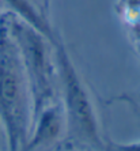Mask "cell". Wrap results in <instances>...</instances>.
Instances as JSON below:
<instances>
[{"instance_id": "cell-5", "label": "cell", "mask_w": 140, "mask_h": 151, "mask_svg": "<svg viewBox=\"0 0 140 151\" xmlns=\"http://www.w3.org/2000/svg\"><path fill=\"white\" fill-rule=\"evenodd\" d=\"M105 151H140V142L133 143H116V142H106Z\"/></svg>"}, {"instance_id": "cell-1", "label": "cell", "mask_w": 140, "mask_h": 151, "mask_svg": "<svg viewBox=\"0 0 140 151\" xmlns=\"http://www.w3.org/2000/svg\"><path fill=\"white\" fill-rule=\"evenodd\" d=\"M0 121L8 151H26L33 125V101L8 14L0 18Z\"/></svg>"}, {"instance_id": "cell-3", "label": "cell", "mask_w": 140, "mask_h": 151, "mask_svg": "<svg viewBox=\"0 0 140 151\" xmlns=\"http://www.w3.org/2000/svg\"><path fill=\"white\" fill-rule=\"evenodd\" d=\"M8 25L27 75L34 119L41 109L60 99V81L55 49L46 37L15 14H8Z\"/></svg>"}, {"instance_id": "cell-4", "label": "cell", "mask_w": 140, "mask_h": 151, "mask_svg": "<svg viewBox=\"0 0 140 151\" xmlns=\"http://www.w3.org/2000/svg\"><path fill=\"white\" fill-rule=\"evenodd\" d=\"M65 114L61 101L59 99L45 106L33 119L26 151H37L59 143L65 136Z\"/></svg>"}, {"instance_id": "cell-2", "label": "cell", "mask_w": 140, "mask_h": 151, "mask_svg": "<svg viewBox=\"0 0 140 151\" xmlns=\"http://www.w3.org/2000/svg\"><path fill=\"white\" fill-rule=\"evenodd\" d=\"M53 49L59 71L60 101L65 114V137L78 146L105 151L108 140L101 134L95 105L60 35L53 44Z\"/></svg>"}, {"instance_id": "cell-7", "label": "cell", "mask_w": 140, "mask_h": 151, "mask_svg": "<svg viewBox=\"0 0 140 151\" xmlns=\"http://www.w3.org/2000/svg\"><path fill=\"white\" fill-rule=\"evenodd\" d=\"M38 1L42 6V8L45 10L46 14H49V8H50V4H52V0H38Z\"/></svg>"}, {"instance_id": "cell-6", "label": "cell", "mask_w": 140, "mask_h": 151, "mask_svg": "<svg viewBox=\"0 0 140 151\" xmlns=\"http://www.w3.org/2000/svg\"><path fill=\"white\" fill-rule=\"evenodd\" d=\"M114 101L118 102H126L133 108L140 109V91L139 93H129V94H123L120 97H116Z\"/></svg>"}]
</instances>
